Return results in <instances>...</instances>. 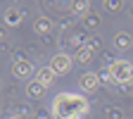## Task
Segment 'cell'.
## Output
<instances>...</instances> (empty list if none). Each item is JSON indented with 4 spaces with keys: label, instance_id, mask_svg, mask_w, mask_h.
<instances>
[{
    "label": "cell",
    "instance_id": "cell-9",
    "mask_svg": "<svg viewBox=\"0 0 133 119\" xmlns=\"http://www.w3.org/2000/svg\"><path fill=\"white\" fill-rule=\"evenodd\" d=\"M5 19L10 24H17V22H19V12H17V10H7V17H5Z\"/></svg>",
    "mask_w": 133,
    "mask_h": 119
},
{
    "label": "cell",
    "instance_id": "cell-6",
    "mask_svg": "<svg viewBox=\"0 0 133 119\" xmlns=\"http://www.w3.org/2000/svg\"><path fill=\"white\" fill-rule=\"evenodd\" d=\"M55 76H57V74L50 69V67H48V69H41V72H38V81L43 83V86H50V83L55 81Z\"/></svg>",
    "mask_w": 133,
    "mask_h": 119
},
{
    "label": "cell",
    "instance_id": "cell-13",
    "mask_svg": "<svg viewBox=\"0 0 133 119\" xmlns=\"http://www.w3.org/2000/svg\"><path fill=\"white\" fill-rule=\"evenodd\" d=\"M12 119H22V117H12Z\"/></svg>",
    "mask_w": 133,
    "mask_h": 119
},
{
    "label": "cell",
    "instance_id": "cell-12",
    "mask_svg": "<svg viewBox=\"0 0 133 119\" xmlns=\"http://www.w3.org/2000/svg\"><path fill=\"white\" fill-rule=\"evenodd\" d=\"M116 43H119V45H128V36H124V33L116 36Z\"/></svg>",
    "mask_w": 133,
    "mask_h": 119
},
{
    "label": "cell",
    "instance_id": "cell-7",
    "mask_svg": "<svg viewBox=\"0 0 133 119\" xmlns=\"http://www.w3.org/2000/svg\"><path fill=\"white\" fill-rule=\"evenodd\" d=\"M43 88H45V86H43V83L36 79V81H33L31 86H29V95H31V98H41V95H43Z\"/></svg>",
    "mask_w": 133,
    "mask_h": 119
},
{
    "label": "cell",
    "instance_id": "cell-10",
    "mask_svg": "<svg viewBox=\"0 0 133 119\" xmlns=\"http://www.w3.org/2000/svg\"><path fill=\"white\" fill-rule=\"evenodd\" d=\"M36 31H50V22L48 19H38L36 22Z\"/></svg>",
    "mask_w": 133,
    "mask_h": 119
},
{
    "label": "cell",
    "instance_id": "cell-4",
    "mask_svg": "<svg viewBox=\"0 0 133 119\" xmlns=\"http://www.w3.org/2000/svg\"><path fill=\"white\" fill-rule=\"evenodd\" d=\"M31 72H33V67H31V62H26V60H22V62L14 64V76H19V79H29Z\"/></svg>",
    "mask_w": 133,
    "mask_h": 119
},
{
    "label": "cell",
    "instance_id": "cell-5",
    "mask_svg": "<svg viewBox=\"0 0 133 119\" xmlns=\"http://www.w3.org/2000/svg\"><path fill=\"white\" fill-rule=\"evenodd\" d=\"M97 86V74H83L81 76V88L83 91H93Z\"/></svg>",
    "mask_w": 133,
    "mask_h": 119
},
{
    "label": "cell",
    "instance_id": "cell-1",
    "mask_svg": "<svg viewBox=\"0 0 133 119\" xmlns=\"http://www.w3.org/2000/svg\"><path fill=\"white\" fill-rule=\"evenodd\" d=\"M88 112V103L81 95L62 93L52 100V117L55 119H81Z\"/></svg>",
    "mask_w": 133,
    "mask_h": 119
},
{
    "label": "cell",
    "instance_id": "cell-8",
    "mask_svg": "<svg viewBox=\"0 0 133 119\" xmlns=\"http://www.w3.org/2000/svg\"><path fill=\"white\" fill-rule=\"evenodd\" d=\"M90 57H93L90 48H83V50H78V55H76V60H78V62H88Z\"/></svg>",
    "mask_w": 133,
    "mask_h": 119
},
{
    "label": "cell",
    "instance_id": "cell-11",
    "mask_svg": "<svg viewBox=\"0 0 133 119\" xmlns=\"http://www.w3.org/2000/svg\"><path fill=\"white\" fill-rule=\"evenodd\" d=\"M71 10L74 12H86L88 10V3H71Z\"/></svg>",
    "mask_w": 133,
    "mask_h": 119
},
{
    "label": "cell",
    "instance_id": "cell-2",
    "mask_svg": "<svg viewBox=\"0 0 133 119\" xmlns=\"http://www.w3.org/2000/svg\"><path fill=\"white\" fill-rule=\"evenodd\" d=\"M109 74H112L114 81H119V83H128V81H133V67H131V62L119 60V62H114V64L109 67Z\"/></svg>",
    "mask_w": 133,
    "mask_h": 119
},
{
    "label": "cell",
    "instance_id": "cell-3",
    "mask_svg": "<svg viewBox=\"0 0 133 119\" xmlns=\"http://www.w3.org/2000/svg\"><path fill=\"white\" fill-rule=\"evenodd\" d=\"M69 67H71V57L64 55V53L55 55L52 62H50V69H52L55 74H66V72H69Z\"/></svg>",
    "mask_w": 133,
    "mask_h": 119
}]
</instances>
